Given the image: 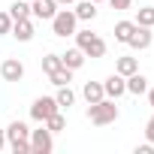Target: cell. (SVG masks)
Listing matches in <instances>:
<instances>
[{"label":"cell","instance_id":"1","mask_svg":"<svg viewBox=\"0 0 154 154\" xmlns=\"http://www.w3.org/2000/svg\"><path fill=\"white\" fill-rule=\"evenodd\" d=\"M88 121L94 127H106V124H115L118 121V100H97V103H88Z\"/></svg>","mask_w":154,"mask_h":154},{"label":"cell","instance_id":"2","mask_svg":"<svg viewBox=\"0 0 154 154\" xmlns=\"http://www.w3.org/2000/svg\"><path fill=\"white\" fill-rule=\"evenodd\" d=\"M6 145L12 148V154H30V127L24 121H9L6 127Z\"/></svg>","mask_w":154,"mask_h":154},{"label":"cell","instance_id":"3","mask_svg":"<svg viewBox=\"0 0 154 154\" xmlns=\"http://www.w3.org/2000/svg\"><path fill=\"white\" fill-rule=\"evenodd\" d=\"M75 45L85 51V57H103L106 54V39L94 30H75Z\"/></svg>","mask_w":154,"mask_h":154},{"label":"cell","instance_id":"4","mask_svg":"<svg viewBox=\"0 0 154 154\" xmlns=\"http://www.w3.org/2000/svg\"><path fill=\"white\" fill-rule=\"evenodd\" d=\"M75 27H79V18H75V12H72L69 6H60V9L54 12V18H51V30H54V36L66 39V36L75 33Z\"/></svg>","mask_w":154,"mask_h":154},{"label":"cell","instance_id":"5","mask_svg":"<svg viewBox=\"0 0 154 154\" xmlns=\"http://www.w3.org/2000/svg\"><path fill=\"white\" fill-rule=\"evenodd\" d=\"M54 112H60V106H57V100H54V97H36V100H33V106H30V118H33L36 124L48 121Z\"/></svg>","mask_w":154,"mask_h":154},{"label":"cell","instance_id":"6","mask_svg":"<svg viewBox=\"0 0 154 154\" xmlns=\"http://www.w3.org/2000/svg\"><path fill=\"white\" fill-rule=\"evenodd\" d=\"M30 151L33 154H48L54 151V133L42 124L39 130H30Z\"/></svg>","mask_w":154,"mask_h":154},{"label":"cell","instance_id":"7","mask_svg":"<svg viewBox=\"0 0 154 154\" xmlns=\"http://www.w3.org/2000/svg\"><path fill=\"white\" fill-rule=\"evenodd\" d=\"M0 79L3 82H21L24 79V63L18 57H6L0 63Z\"/></svg>","mask_w":154,"mask_h":154},{"label":"cell","instance_id":"8","mask_svg":"<svg viewBox=\"0 0 154 154\" xmlns=\"http://www.w3.org/2000/svg\"><path fill=\"white\" fill-rule=\"evenodd\" d=\"M57 9H60V6L54 3V0H30V18H39V21H51Z\"/></svg>","mask_w":154,"mask_h":154},{"label":"cell","instance_id":"9","mask_svg":"<svg viewBox=\"0 0 154 154\" xmlns=\"http://www.w3.org/2000/svg\"><path fill=\"white\" fill-rule=\"evenodd\" d=\"M103 91H106V97H109V100H118V97H124V94H127V79H124L121 72H112L109 79L103 82Z\"/></svg>","mask_w":154,"mask_h":154},{"label":"cell","instance_id":"10","mask_svg":"<svg viewBox=\"0 0 154 154\" xmlns=\"http://www.w3.org/2000/svg\"><path fill=\"white\" fill-rule=\"evenodd\" d=\"M151 42H154V33H151V27H142V24H136V30H133V36H130V48L133 51H145V48H151Z\"/></svg>","mask_w":154,"mask_h":154},{"label":"cell","instance_id":"11","mask_svg":"<svg viewBox=\"0 0 154 154\" xmlns=\"http://www.w3.org/2000/svg\"><path fill=\"white\" fill-rule=\"evenodd\" d=\"M85 60H88V57H85V51H82L79 45H75V48H66V51L60 54V63H63L66 69H72V72H75V69H82Z\"/></svg>","mask_w":154,"mask_h":154},{"label":"cell","instance_id":"12","mask_svg":"<svg viewBox=\"0 0 154 154\" xmlns=\"http://www.w3.org/2000/svg\"><path fill=\"white\" fill-rule=\"evenodd\" d=\"M72 12H75V18H79V21H94L100 9H97L94 0H75V3H72Z\"/></svg>","mask_w":154,"mask_h":154},{"label":"cell","instance_id":"13","mask_svg":"<svg viewBox=\"0 0 154 154\" xmlns=\"http://www.w3.org/2000/svg\"><path fill=\"white\" fill-rule=\"evenodd\" d=\"M18 42H30L33 39V21L30 18H18V21H12V30H9Z\"/></svg>","mask_w":154,"mask_h":154},{"label":"cell","instance_id":"14","mask_svg":"<svg viewBox=\"0 0 154 154\" xmlns=\"http://www.w3.org/2000/svg\"><path fill=\"white\" fill-rule=\"evenodd\" d=\"M148 91V79H145V75L136 69L133 75H127V94H133V97H142Z\"/></svg>","mask_w":154,"mask_h":154},{"label":"cell","instance_id":"15","mask_svg":"<svg viewBox=\"0 0 154 154\" xmlns=\"http://www.w3.org/2000/svg\"><path fill=\"white\" fill-rule=\"evenodd\" d=\"M136 69H139V60H136V57H130V54H124V57H118V60H115V72H121L124 79H127V75H133Z\"/></svg>","mask_w":154,"mask_h":154},{"label":"cell","instance_id":"16","mask_svg":"<svg viewBox=\"0 0 154 154\" xmlns=\"http://www.w3.org/2000/svg\"><path fill=\"white\" fill-rule=\"evenodd\" d=\"M82 97H85L88 103H97V100H103V97H106V91H103V82H85V88H82Z\"/></svg>","mask_w":154,"mask_h":154},{"label":"cell","instance_id":"17","mask_svg":"<svg viewBox=\"0 0 154 154\" xmlns=\"http://www.w3.org/2000/svg\"><path fill=\"white\" fill-rule=\"evenodd\" d=\"M133 30H136V21H118V24H115V39L127 45L130 36H133Z\"/></svg>","mask_w":154,"mask_h":154},{"label":"cell","instance_id":"18","mask_svg":"<svg viewBox=\"0 0 154 154\" xmlns=\"http://www.w3.org/2000/svg\"><path fill=\"white\" fill-rule=\"evenodd\" d=\"M54 100H57V106H60V109H69V106L75 103V91H72L69 85H60V88H57V94H54Z\"/></svg>","mask_w":154,"mask_h":154},{"label":"cell","instance_id":"19","mask_svg":"<svg viewBox=\"0 0 154 154\" xmlns=\"http://www.w3.org/2000/svg\"><path fill=\"white\" fill-rule=\"evenodd\" d=\"M48 82H51L54 88H60V85H69V82H72V69H66V66H57L54 72H48Z\"/></svg>","mask_w":154,"mask_h":154},{"label":"cell","instance_id":"20","mask_svg":"<svg viewBox=\"0 0 154 154\" xmlns=\"http://www.w3.org/2000/svg\"><path fill=\"white\" fill-rule=\"evenodd\" d=\"M6 12L12 15V21H18V18H30V3H27V0H15Z\"/></svg>","mask_w":154,"mask_h":154},{"label":"cell","instance_id":"21","mask_svg":"<svg viewBox=\"0 0 154 154\" xmlns=\"http://www.w3.org/2000/svg\"><path fill=\"white\" fill-rule=\"evenodd\" d=\"M136 24H142V27H154V6H142L139 12H136V18H133Z\"/></svg>","mask_w":154,"mask_h":154},{"label":"cell","instance_id":"22","mask_svg":"<svg viewBox=\"0 0 154 154\" xmlns=\"http://www.w3.org/2000/svg\"><path fill=\"white\" fill-rule=\"evenodd\" d=\"M57 66H63V63H60V54H54V51H48V54L42 57V72L48 75V72H54Z\"/></svg>","mask_w":154,"mask_h":154},{"label":"cell","instance_id":"23","mask_svg":"<svg viewBox=\"0 0 154 154\" xmlns=\"http://www.w3.org/2000/svg\"><path fill=\"white\" fill-rule=\"evenodd\" d=\"M42 124H45L51 133H60V130H66V118H63L60 112H54V115H51L48 121H42Z\"/></svg>","mask_w":154,"mask_h":154},{"label":"cell","instance_id":"24","mask_svg":"<svg viewBox=\"0 0 154 154\" xmlns=\"http://www.w3.org/2000/svg\"><path fill=\"white\" fill-rule=\"evenodd\" d=\"M9 30H12V15L0 9V36H6Z\"/></svg>","mask_w":154,"mask_h":154},{"label":"cell","instance_id":"25","mask_svg":"<svg viewBox=\"0 0 154 154\" xmlns=\"http://www.w3.org/2000/svg\"><path fill=\"white\" fill-rule=\"evenodd\" d=\"M106 3H109L115 12H124V9H130V6H133V0H106Z\"/></svg>","mask_w":154,"mask_h":154},{"label":"cell","instance_id":"26","mask_svg":"<svg viewBox=\"0 0 154 154\" xmlns=\"http://www.w3.org/2000/svg\"><path fill=\"white\" fill-rule=\"evenodd\" d=\"M145 142H151L154 145V115L148 118V124H145Z\"/></svg>","mask_w":154,"mask_h":154},{"label":"cell","instance_id":"27","mask_svg":"<svg viewBox=\"0 0 154 154\" xmlns=\"http://www.w3.org/2000/svg\"><path fill=\"white\" fill-rule=\"evenodd\" d=\"M136 154H154V145L151 142H142V145H136Z\"/></svg>","mask_w":154,"mask_h":154},{"label":"cell","instance_id":"28","mask_svg":"<svg viewBox=\"0 0 154 154\" xmlns=\"http://www.w3.org/2000/svg\"><path fill=\"white\" fill-rule=\"evenodd\" d=\"M145 94H148V106L154 109V85H148V91H145Z\"/></svg>","mask_w":154,"mask_h":154},{"label":"cell","instance_id":"29","mask_svg":"<svg viewBox=\"0 0 154 154\" xmlns=\"http://www.w3.org/2000/svg\"><path fill=\"white\" fill-rule=\"evenodd\" d=\"M3 148H6V130L0 127V151H3Z\"/></svg>","mask_w":154,"mask_h":154},{"label":"cell","instance_id":"30","mask_svg":"<svg viewBox=\"0 0 154 154\" xmlns=\"http://www.w3.org/2000/svg\"><path fill=\"white\" fill-rule=\"evenodd\" d=\"M54 3H57V6H72L75 0H54Z\"/></svg>","mask_w":154,"mask_h":154},{"label":"cell","instance_id":"31","mask_svg":"<svg viewBox=\"0 0 154 154\" xmlns=\"http://www.w3.org/2000/svg\"><path fill=\"white\" fill-rule=\"evenodd\" d=\"M94 3H103V0H94Z\"/></svg>","mask_w":154,"mask_h":154},{"label":"cell","instance_id":"32","mask_svg":"<svg viewBox=\"0 0 154 154\" xmlns=\"http://www.w3.org/2000/svg\"><path fill=\"white\" fill-rule=\"evenodd\" d=\"M27 3H30V0H27Z\"/></svg>","mask_w":154,"mask_h":154}]
</instances>
